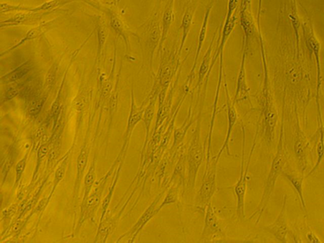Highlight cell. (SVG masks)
I'll return each instance as SVG.
<instances>
[{"label": "cell", "mask_w": 324, "mask_h": 243, "mask_svg": "<svg viewBox=\"0 0 324 243\" xmlns=\"http://www.w3.org/2000/svg\"><path fill=\"white\" fill-rule=\"evenodd\" d=\"M65 163H62V164H60L59 167H58L56 172H55L54 188H53L51 193H50L48 200L47 201V203H48L50 198L52 197L53 194L54 193L55 188H57L60 182L64 178L65 171Z\"/></svg>", "instance_id": "4316f807"}, {"label": "cell", "mask_w": 324, "mask_h": 243, "mask_svg": "<svg viewBox=\"0 0 324 243\" xmlns=\"http://www.w3.org/2000/svg\"><path fill=\"white\" fill-rule=\"evenodd\" d=\"M281 176H283L284 178H285L287 180L290 182L300 198L303 211L305 214H307L306 201L305 199L304 192V175L302 174V176H294L283 171Z\"/></svg>", "instance_id": "30bf717a"}, {"label": "cell", "mask_w": 324, "mask_h": 243, "mask_svg": "<svg viewBox=\"0 0 324 243\" xmlns=\"http://www.w3.org/2000/svg\"><path fill=\"white\" fill-rule=\"evenodd\" d=\"M30 8L19 6V5H12L8 4H1V13H7L14 11V10H27L29 11Z\"/></svg>", "instance_id": "4dcf8cb0"}, {"label": "cell", "mask_w": 324, "mask_h": 243, "mask_svg": "<svg viewBox=\"0 0 324 243\" xmlns=\"http://www.w3.org/2000/svg\"><path fill=\"white\" fill-rule=\"evenodd\" d=\"M61 0H51V1L46 2L40 5V6L34 8V9H29V11L38 12L41 10H50L55 9L59 4Z\"/></svg>", "instance_id": "f1b7e54d"}, {"label": "cell", "mask_w": 324, "mask_h": 243, "mask_svg": "<svg viewBox=\"0 0 324 243\" xmlns=\"http://www.w3.org/2000/svg\"><path fill=\"white\" fill-rule=\"evenodd\" d=\"M27 18V14L24 13H19V14H15L13 17H10L9 19L3 21L1 22V28L7 27V26H18L24 22Z\"/></svg>", "instance_id": "484cf974"}, {"label": "cell", "mask_w": 324, "mask_h": 243, "mask_svg": "<svg viewBox=\"0 0 324 243\" xmlns=\"http://www.w3.org/2000/svg\"><path fill=\"white\" fill-rule=\"evenodd\" d=\"M204 226L202 234V239L205 241L222 236L223 232L219 223L217 211L212 203L208 205L205 211Z\"/></svg>", "instance_id": "52a82bcc"}, {"label": "cell", "mask_w": 324, "mask_h": 243, "mask_svg": "<svg viewBox=\"0 0 324 243\" xmlns=\"http://www.w3.org/2000/svg\"><path fill=\"white\" fill-rule=\"evenodd\" d=\"M284 130L282 128L275 157L273 158L269 173H268L267 178L266 179L259 204L249 217V219H251V220L255 219L256 225L259 224L263 213L267 209L270 198L272 196L273 192H275L277 181H278L279 176H281L283 173V169L285 165L286 152L285 146H284Z\"/></svg>", "instance_id": "6da1fadb"}, {"label": "cell", "mask_w": 324, "mask_h": 243, "mask_svg": "<svg viewBox=\"0 0 324 243\" xmlns=\"http://www.w3.org/2000/svg\"><path fill=\"white\" fill-rule=\"evenodd\" d=\"M288 197L284 195L281 209L276 220L272 224L265 227L266 231L269 232L279 242H288V235L290 234L286 218V205Z\"/></svg>", "instance_id": "8992f818"}, {"label": "cell", "mask_w": 324, "mask_h": 243, "mask_svg": "<svg viewBox=\"0 0 324 243\" xmlns=\"http://www.w3.org/2000/svg\"><path fill=\"white\" fill-rule=\"evenodd\" d=\"M241 23L242 27L244 29L246 37L252 35L253 33L252 26L248 18L244 15L243 11L241 12Z\"/></svg>", "instance_id": "f546056e"}, {"label": "cell", "mask_w": 324, "mask_h": 243, "mask_svg": "<svg viewBox=\"0 0 324 243\" xmlns=\"http://www.w3.org/2000/svg\"><path fill=\"white\" fill-rule=\"evenodd\" d=\"M45 134V129L43 127L39 128L36 131L35 134H34V137L36 140H39Z\"/></svg>", "instance_id": "74e56055"}, {"label": "cell", "mask_w": 324, "mask_h": 243, "mask_svg": "<svg viewBox=\"0 0 324 243\" xmlns=\"http://www.w3.org/2000/svg\"><path fill=\"white\" fill-rule=\"evenodd\" d=\"M213 2H214V0H212V3H211L210 6L208 8L207 12L206 13H205L204 22H203L202 28L201 29H200L198 39H197V46L196 57H195L194 63L193 66V68H192L190 75H191L193 73L194 68L196 67L197 60H198L199 55L200 54V53H201L203 44H204L205 37H206L208 21H209V17L211 10H212L213 7Z\"/></svg>", "instance_id": "e0dca14e"}, {"label": "cell", "mask_w": 324, "mask_h": 243, "mask_svg": "<svg viewBox=\"0 0 324 243\" xmlns=\"http://www.w3.org/2000/svg\"><path fill=\"white\" fill-rule=\"evenodd\" d=\"M49 151V147L48 144H42L40 147L39 148L38 150H37L36 155V165L35 168V171L34 172L33 175V179H35L36 178L37 174H38L39 167L41 165L42 162L45 158L47 153H48Z\"/></svg>", "instance_id": "603a6c76"}, {"label": "cell", "mask_w": 324, "mask_h": 243, "mask_svg": "<svg viewBox=\"0 0 324 243\" xmlns=\"http://www.w3.org/2000/svg\"><path fill=\"white\" fill-rule=\"evenodd\" d=\"M57 75V65H53L52 67L49 68L48 72L47 73L46 81L47 85L48 87H52L54 85L55 78Z\"/></svg>", "instance_id": "1f68e13d"}, {"label": "cell", "mask_w": 324, "mask_h": 243, "mask_svg": "<svg viewBox=\"0 0 324 243\" xmlns=\"http://www.w3.org/2000/svg\"><path fill=\"white\" fill-rule=\"evenodd\" d=\"M111 26L116 31H121L122 29V22L117 17H113L111 19Z\"/></svg>", "instance_id": "8d00e7d4"}, {"label": "cell", "mask_w": 324, "mask_h": 243, "mask_svg": "<svg viewBox=\"0 0 324 243\" xmlns=\"http://www.w3.org/2000/svg\"><path fill=\"white\" fill-rule=\"evenodd\" d=\"M97 35H98L99 46L100 47H102L104 46L105 39H106V34H105L104 29H99Z\"/></svg>", "instance_id": "d590c367"}, {"label": "cell", "mask_w": 324, "mask_h": 243, "mask_svg": "<svg viewBox=\"0 0 324 243\" xmlns=\"http://www.w3.org/2000/svg\"><path fill=\"white\" fill-rule=\"evenodd\" d=\"M242 135V150L241 159V171L238 181L236 182L234 187V192L236 198V213L239 220L243 221L245 218V198H246L247 182H248V172L250 163H251L252 156L254 155L255 148L257 144L258 135H259V128L255 131L254 139L249 153L248 157L245 165V149H246V130L243 125L241 127Z\"/></svg>", "instance_id": "7a4b0ae2"}, {"label": "cell", "mask_w": 324, "mask_h": 243, "mask_svg": "<svg viewBox=\"0 0 324 243\" xmlns=\"http://www.w3.org/2000/svg\"><path fill=\"white\" fill-rule=\"evenodd\" d=\"M191 118V115L189 113L188 117L184 121V123L182 124V126L179 127V128L175 129V133H173V141L170 149V153H173L175 151L177 152L179 147H181L187 132L188 131L189 128L193 124V121Z\"/></svg>", "instance_id": "7c38bea8"}, {"label": "cell", "mask_w": 324, "mask_h": 243, "mask_svg": "<svg viewBox=\"0 0 324 243\" xmlns=\"http://www.w3.org/2000/svg\"><path fill=\"white\" fill-rule=\"evenodd\" d=\"M244 64V57H243V60H242L241 69L239 71L236 92L233 102L234 105H235L236 103L243 102L248 99L249 97V90L246 84V81H245Z\"/></svg>", "instance_id": "4fadbf2b"}, {"label": "cell", "mask_w": 324, "mask_h": 243, "mask_svg": "<svg viewBox=\"0 0 324 243\" xmlns=\"http://www.w3.org/2000/svg\"><path fill=\"white\" fill-rule=\"evenodd\" d=\"M205 155V149L201 142L200 124L198 123L192 134L185 157L187 164L186 187L189 191H193L196 186L197 174L204 162Z\"/></svg>", "instance_id": "3957f363"}, {"label": "cell", "mask_w": 324, "mask_h": 243, "mask_svg": "<svg viewBox=\"0 0 324 243\" xmlns=\"http://www.w3.org/2000/svg\"><path fill=\"white\" fill-rule=\"evenodd\" d=\"M306 237L308 241L311 243H322L319 237L314 232L310 231L308 232L306 234Z\"/></svg>", "instance_id": "e575fe53"}, {"label": "cell", "mask_w": 324, "mask_h": 243, "mask_svg": "<svg viewBox=\"0 0 324 243\" xmlns=\"http://www.w3.org/2000/svg\"><path fill=\"white\" fill-rule=\"evenodd\" d=\"M155 104H156V100H155V99H153L150 100L148 105L144 108L142 120H143L144 127H145L146 134L143 149H142V155H143L144 152H145L147 143H148L150 128H151L152 121L153 120H154L155 116Z\"/></svg>", "instance_id": "8fae6325"}, {"label": "cell", "mask_w": 324, "mask_h": 243, "mask_svg": "<svg viewBox=\"0 0 324 243\" xmlns=\"http://www.w3.org/2000/svg\"><path fill=\"white\" fill-rule=\"evenodd\" d=\"M144 111V108L142 107L138 108L136 106L135 102H134L133 92H132L130 114L128 118L127 131H126V139L122 151H125L126 147H127V143H128L129 141H130L132 134H133L134 129L135 128L137 124L139 123V121L142 120Z\"/></svg>", "instance_id": "9c48e42d"}, {"label": "cell", "mask_w": 324, "mask_h": 243, "mask_svg": "<svg viewBox=\"0 0 324 243\" xmlns=\"http://www.w3.org/2000/svg\"><path fill=\"white\" fill-rule=\"evenodd\" d=\"M28 159V153H26V154L24 155V157H23L22 158H21V159L18 161L16 166H15V186H17L18 183H19L20 179L21 178H22L23 173H24L26 166H27Z\"/></svg>", "instance_id": "cb8c5ba5"}, {"label": "cell", "mask_w": 324, "mask_h": 243, "mask_svg": "<svg viewBox=\"0 0 324 243\" xmlns=\"http://www.w3.org/2000/svg\"><path fill=\"white\" fill-rule=\"evenodd\" d=\"M172 4L173 3L171 2L170 5H169V7H168V9L165 10L164 14H163L162 34V42L164 41L165 36H167L168 30H169L171 22H172Z\"/></svg>", "instance_id": "7402d4cb"}, {"label": "cell", "mask_w": 324, "mask_h": 243, "mask_svg": "<svg viewBox=\"0 0 324 243\" xmlns=\"http://www.w3.org/2000/svg\"><path fill=\"white\" fill-rule=\"evenodd\" d=\"M39 30H38V29H33V30H31L30 31H29L27 33V34H26V36L24 37V38H22V39H21V40L18 42V43L16 44H15V45H14V46H13L11 47V48H10L8 50H7V52H5L4 53H2V55L5 54H7V53H9L10 52H11L12 50L15 49V48H17V47H19L20 46L22 45V44H23V43H25V42L28 41H30L31 40V39H33L34 38H36V37H38L39 35Z\"/></svg>", "instance_id": "83f0119b"}, {"label": "cell", "mask_w": 324, "mask_h": 243, "mask_svg": "<svg viewBox=\"0 0 324 243\" xmlns=\"http://www.w3.org/2000/svg\"><path fill=\"white\" fill-rule=\"evenodd\" d=\"M323 134H324V126L323 127Z\"/></svg>", "instance_id": "f35d334b"}, {"label": "cell", "mask_w": 324, "mask_h": 243, "mask_svg": "<svg viewBox=\"0 0 324 243\" xmlns=\"http://www.w3.org/2000/svg\"><path fill=\"white\" fill-rule=\"evenodd\" d=\"M170 72V68L168 66H167L162 70L161 82L163 85H167L168 82H169Z\"/></svg>", "instance_id": "836d02e7"}, {"label": "cell", "mask_w": 324, "mask_h": 243, "mask_svg": "<svg viewBox=\"0 0 324 243\" xmlns=\"http://www.w3.org/2000/svg\"><path fill=\"white\" fill-rule=\"evenodd\" d=\"M167 189L168 187H166L165 189H163L161 192L157 195V197H155L151 204L144 210V212L142 214L135 224H134V226L128 232H126L125 234L119 237V239L130 236L132 237L131 242L134 241V240L138 236L139 232L143 230L146 224L161 211L159 206H158V205H159L160 200H162L163 195L167 192Z\"/></svg>", "instance_id": "5b68a950"}, {"label": "cell", "mask_w": 324, "mask_h": 243, "mask_svg": "<svg viewBox=\"0 0 324 243\" xmlns=\"http://www.w3.org/2000/svg\"><path fill=\"white\" fill-rule=\"evenodd\" d=\"M96 178L95 160L94 159L84 179V195L82 207L85 205L87 200H88L89 195H90L92 188H93L94 183H95Z\"/></svg>", "instance_id": "2e32d148"}, {"label": "cell", "mask_w": 324, "mask_h": 243, "mask_svg": "<svg viewBox=\"0 0 324 243\" xmlns=\"http://www.w3.org/2000/svg\"><path fill=\"white\" fill-rule=\"evenodd\" d=\"M178 199V191L176 187L171 186L168 191L166 194L164 200L159 205L160 210H162L163 208L167 207L168 205H172L176 202Z\"/></svg>", "instance_id": "d4e9b609"}, {"label": "cell", "mask_w": 324, "mask_h": 243, "mask_svg": "<svg viewBox=\"0 0 324 243\" xmlns=\"http://www.w3.org/2000/svg\"><path fill=\"white\" fill-rule=\"evenodd\" d=\"M31 68V63L30 61H27L22 64L18 66L14 70L10 71L9 73L2 76L1 81L3 83H10L17 81L22 79L27 74L30 72Z\"/></svg>", "instance_id": "5bb4252c"}, {"label": "cell", "mask_w": 324, "mask_h": 243, "mask_svg": "<svg viewBox=\"0 0 324 243\" xmlns=\"http://www.w3.org/2000/svg\"><path fill=\"white\" fill-rule=\"evenodd\" d=\"M236 20L237 17L236 15H233L229 19L226 20L225 27H223V29L222 38H221L219 50H218V52L216 53L214 57H213V58H214L216 56L215 59L213 61L212 67H213V62H215L216 58H217L220 51H222L226 41H227L229 36H230L232 31H233L234 26H235Z\"/></svg>", "instance_id": "d6986e66"}, {"label": "cell", "mask_w": 324, "mask_h": 243, "mask_svg": "<svg viewBox=\"0 0 324 243\" xmlns=\"http://www.w3.org/2000/svg\"><path fill=\"white\" fill-rule=\"evenodd\" d=\"M213 41H214V37H213L211 43L210 45L208 48L206 54H205L204 59H203L201 65H200L199 74H198V81H197V86H199L202 84L203 81L205 78V76L207 75L210 68V63L211 59V53H212Z\"/></svg>", "instance_id": "44dd1931"}, {"label": "cell", "mask_w": 324, "mask_h": 243, "mask_svg": "<svg viewBox=\"0 0 324 243\" xmlns=\"http://www.w3.org/2000/svg\"><path fill=\"white\" fill-rule=\"evenodd\" d=\"M18 94H19V91L16 88H14V87H10L5 92L4 102H9L10 100L14 99L15 97L18 96Z\"/></svg>", "instance_id": "d6a6232c"}, {"label": "cell", "mask_w": 324, "mask_h": 243, "mask_svg": "<svg viewBox=\"0 0 324 243\" xmlns=\"http://www.w3.org/2000/svg\"><path fill=\"white\" fill-rule=\"evenodd\" d=\"M122 163H120V164L119 165V166H118L117 174H116V176L115 177L114 181V182H113V184L111 187H110L109 193H108L107 197L104 198V200H103L102 205V214L101 218H100L99 226L101 225V224L103 223V222H104L105 216V215H106L108 208H109V207L110 202H111L113 194H114V190L115 189L116 184H117L118 180V178H119L120 172L121 168H122Z\"/></svg>", "instance_id": "ffe728a7"}, {"label": "cell", "mask_w": 324, "mask_h": 243, "mask_svg": "<svg viewBox=\"0 0 324 243\" xmlns=\"http://www.w3.org/2000/svg\"><path fill=\"white\" fill-rule=\"evenodd\" d=\"M218 161L219 159L217 155L211 157L209 160L206 161V168L203 176L202 184L195 196V207L203 212H205L217 191Z\"/></svg>", "instance_id": "277c9868"}, {"label": "cell", "mask_w": 324, "mask_h": 243, "mask_svg": "<svg viewBox=\"0 0 324 243\" xmlns=\"http://www.w3.org/2000/svg\"><path fill=\"white\" fill-rule=\"evenodd\" d=\"M233 103L231 102L230 99H229L228 92H227V107H228V131L226 134V138L222 147L220 148L219 151H218L217 155V157L218 159H220L221 156L223 154V152L226 150L228 155L232 157V154L230 151V148H229V140L231 136L232 131H233L234 128V126L238 120V114L235 107Z\"/></svg>", "instance_id": "ba28073f"}, {"label": "cell", "mask_w": 324, "mask_h": 243, "mask_svg": "<svg viewBox=\"0 0 324 243\" xmlns=\"http://www.w3.org/2000/svg\"><path fill=\"white\" fill-rule=\"evenodd\" d=\"M194 13V6L189 7L186 11L184 13L183 20H182L181 28L183 30V39L181 50L183 48L184 44L185 43L187 37H188L189 30H190L192 20H193Z\"/></svg>", "instance_id": "ac0fdd59"}, {"label": "cell", "mask_w": 324, "mask_h": 243, "mask_svg": "<svg viewBox=\"0 0 324 243\" xmlns=\"http://www.w3.org/2000/svg\"><path fill=\"white\" fill-rule=\"evenodd\" d=\"M89 158V150L86 147H83L79 154L77 159V177L74 187V194L78 193L79 187L85 171Z\"/></svg>", "instance_id": "9a60e30c"}]
</instances>
